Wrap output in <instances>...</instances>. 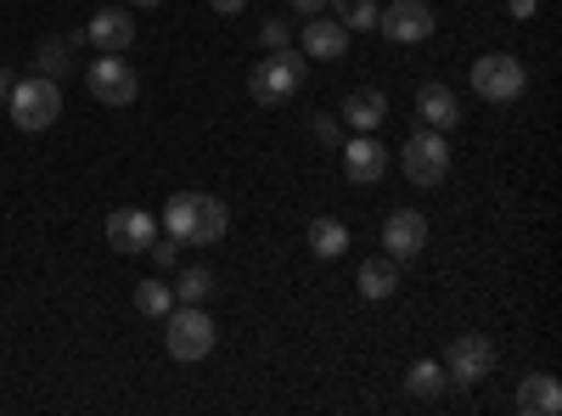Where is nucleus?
<instances>
[{"instance_id": "393cba45", "label": "nucleus", "mask_w": 562, "mask_h": 416, "mask_svg": "<svg viewBox=\"0 0 562 416\" xmlns=\"http://www.w3.org/2000/svg\"><path fill=\"white\" fill-rule=\"evenodd\" d=\"M259 40H265V52H281V45H293V23H281V18H270V23L259 29Z\"/></svg>"}, {"instance_id": "4468645a", "label": "nucleus", "mask_w": 562, "mask_h": 416, "mask_svg": "<svg viewBox=\"0 0 562 416\" xmlns=\"http://www.w3.org/2000/svg\"><path fill=\"white\" fill-rule=\"evenodd\" d=\"M85 40L97 45V52H130V40H135V18H124L119 7H102L97 18L85 23Z\"/></svg>"}, {"instance_id": "9d476101", "label": "nucleus", "mask_w": 562, "mask_h": 416, "mask_svg": "<svg viewBox=\"0 0 562 416\" xmlns=\"http://www.w3.org/2000/svg\"><path fill=\"white\" fill-rule=\"evenodd\" d=\"M338 153H344V175L355 180V187H378V180L389 175V147H383L371 130H366V135H349Z\"/></svg>"}, {"instance_id": "c756f323", "label": "nucleus", "mask_w": 562, "mask_h": 416, "mask_svg": "<svg viewBox=\"0 0 562 416\" xmlns=\"http://www.w3.org/2000/svg\"><path fill=\"white\" fill-rule=\"evenodd\" d=\"M293 12L299 18H315V12H326V0H293Z\"/></svg>"}, {"instance_id": "4be33fe9", "label": "nucleus", "mask_w": 562, "mask_h": 416, "mask_svg": "<svg viewBox=\"0 0 562 416\" xmlns=\"http://www.w3.org/2000/svg\"><path fill=\"white\" fill-rule=\"evenodd\" d=\"M405 389H411L416 400H434V394L445 389V366H439V360H416L411 372H405Z\"/></svg>"}, {"instance_id": "a878e982", "label": "nucleus", "mask_w": 562, "mask_h": 416, "mask_svg": "<svg viewBox=\"0 0 562 416\" xmlns=\"http://www.w3.org/2000/svg\"><path fill=\"white\" fill-rule=\"evenodd\" d=\"M147 254H153V259H158V265L169 270V265L180 259V243H175V237H153V248H147Z\"/></svg>"}, {"instance_id": "a211bd4d", "label": "nucleus", "mask_w": 562, "mask_h": 416, "mask_svg": "<svg viewBox=\"0 0 562 416\" xmlns=\"http://www.w3.org/2000/svg\"><path fill=\"white\" fill-rule=\"evenodd\" d=\"M355 288H360V299H371V304H378V299H394V288H400V259H366L360 265V276H355Z\"/></svg>"}, {"instance_id": "412c9836", "label": "nucleus", "mask_w": 562, "mask_h": 416, "mask_svg": "<svg viewBox=\"0 0 562 416\" xmlns=\"http://www.w3.org/2000/svg\"><path fill=\"white\" fill-rule=\"evenodd\" d=\"M175 299H180V304H209V299H214V270H203V265L180 270V282H175Z\"/></svg>"}, {"instance_id": "2f4dec72", "label": "nucleus", "mask_w": 562, "mask_h": 416, "mask_svg": "<svg viewBox=\"0 0 562 416\" xmlns=\"http://www.w3.org/2000/svg\"><path fill=\"white\" fill-rule=\"evenodd\" d=\"M130 7H140V12H147V7H158V0H130Z\"/></svg>"}, {"instance_id": "7c9ffc66", "label": "nucleus", "mask_w": 562, "mask_h": 416, "mask_svg": "<svg viewBox=\"0 0 562 416\" xmlns=\"http://www.w3.org/2000/svg\"><path fill=\"white\" fill-rule=\"evenodd\" d=\"M7 90H12V74H7V68H0V102H7Z\"/></svg>"}, {"instance_id": "f3484780", "label": "nucleus", "mask_w": 562, "mask_h": 416, "mask_svg": "<svg viewBox=\"0 0 562 416\" xmlns=\"http://www.w3.org/2000/svg\"><path fill=\"white\" fill-rule=\"evenodd\" d=\"M304 243H310L315 259H344V254H349V225L333 220V214H321V220H310Z\"/></svg>"}, {"instance_id": "c85d7f7f", "label": "nucleus", "mask_w": 562, "mask_h": 416, "mask_svg": "<svg viewBox=\"0 0 562 416\" xmlns=\"http://www.w3.org/2000/svg\"><path fill=\"white\" fill-rule=\"evenodd\" d=\"M209 7H214V12H220V18H237V12H243V7H248V0H209Z\"/></svg>"}, {"instance_id": "423d86ee", "label": "nucleus", "mask_w": 562, "mask_h": 416, "mask_svg": "<svg viewBox=\"0 0 562 416\" xmlns=\"http://www.w3.org/2000/svg\"><path fill=\"white\" fill-rule=\"evenodd\" d=\"M473 90H479L484 102L506 108V102H518L524 90H529V68L518 57H506V52H490V57L473 63Z\"/></svg>"}, {"instance_id": "f8f14e48", "label": "nucleus", "mask_w": 562, "mask_h": 416, "mask_svg": "<svg viewBox=\"0 0 562 416\" xmlns=\"http://www.w3.org/2000/svg\"><path fill=\"white\" fill-rule=\"evenodd\" d=\"M153 237H158V220H153L147 209H113V214H108V243H113L119 254H147Z\"/></svg>"}, {"instance_id": "bb28decb", "label": "nucleus", "mask_w": 562, "mask_h": 416, "mask_svg": "<svg viewBox=\"0 0 562 416\" xmlns=\"http://www.w3.org/2000/svg\"><path fill=\"white\" fill-rule=\"evenodd\" d=\"M315 142H326V147H344V130H338V119H315Z\"/></svg>"}, {"instance_id": "6ab92c4d", "label": "nucleus", "mask_w": 562, "mask_h": 416, "mask_svg": "<svg viewBox=\"0 0 562 416\" xmlns=\"http://www.w3.org/2000/svg\"><path fill=\"white\" fill-rule=\"evenodd\" d=\"M389 119V97H383V90H349V102H344V124L349 130H378Z\"/></svg>"}, {"instance_id": "20e7f679", "label": "nucleus", "mask_w": 562, "mask_h": 416, "mask_svg": "<svg viewBox=\"0 0 562 416\" xmlns=\"http://www.w3.org/2000/svg\"><path fill=\"white\" fill-rule=\"evenodd\" d=\"M169 327H164V344H169V360H186V366H198V360H209L214 355V315L203 310V304H180V310H169L164 315Z\"/></svg>"}, {"instance_id": "2eb2a0df", "label": "nucleus", "mask_w": 562, "mask_h": 416, "mask_svg": "<svg viewBox=\"0 0 562 416\" xmlns=\"http://www.w3.org/2000/svg\"><path fill=\"white\" fill-rule=\"evenodd\" d=\"M416 113H422L428 130H456L461 124V102H456L450 85H422L416 90Z\"/></svg>"}, {"instance_id": "5701e85b", "label": "nucleus", "mask_w": 562, "mask_h": 416, "mask_svg": "<svg viewBox=\"0 0 562 416\" xmlns=\"http://www.w3.org/2000/svg\"><path fill=\"white\" fill-rule=\"evenodd\" d=\"M135 310L140 315H169L175 310V288L169 282H140L135 288Z\"/></svg>"}, {"instance_id": "7ed1b4c3", "label": "nucleus", "mask_w": 562, "mask_h": 416, "mask_svg": "<svg viewBox=\"0 0 562 416\" xmlns=\"http://www.w3.org/2000/svg\"><path fill=\"white\" fill-rule=\"evenodd\" d=\"M304 68H310V57L293 52V45H281V52H270L265 63H254V74H248L254 102H259V108H281V102H288L293 90L304 85Z\"/></svg>"}, {"instance_id": "39448f33", "label": "nucleus", "mask_w": 562, "mask_h": 416, "mask_svg": "<svg viewBox=\"0 0 562 416\" xmlns=\"http://www.w3.org/2000/svg\"><path fill=\"white\" fill-rule=\"evenodd\" d=\"M400 169H405L411 187H445V175H450V142H445V130L422 124L411 142L400 147Z\"/></svg>"}, {"instance_id": "b1692460", "label": "nucleus", "mask_w": 562, "mask_h": 416, "mask_svg": "<svg viewBox=\"0 0 562 416\" xmlns=\"http://www.w3.org/2000/svg\"><path fill=\"white\" fill-rule=\"evenodd\" d=\"M68 68H74V63H68V45L52 40V45L40 52V74H45V79H57V74H68Z\"/></svg>"}, {"instance_id": "1a4fd4ad", "label": "nucleus", "mask_w": 562, "mask_h": 416, "mask_svg": "<svg viewBox=\"0 0 562 416\" xmlns=\"http://www.w3.org/2000/svg\"><path fill=\"white\" fill-rule=\"evenodd\" d=\"M378 29L394 45H422V40L439 29V18H434L428 0H394V7H378Z\"/></svg>"}, {"instance_id": "0eeeda50", "label": "nucleus", "mask_w": 562, "mask_h": 416, "mask_svg": "<svg viewBox=\"0 0 562 416\" xmlns=\"http://www.w3.org/2000/svg\"><path fill=\"white\" fill-rule=\"evenodd\" d=\"M85 85H90V97H97L102 108H130L140 97V79L124 63V52H102L97 63L85 68Z\"/></svg>"}, {"instance_id": "f257e3e1", "label": "nucleus", "mask_w": 562, "mask_h": 416, "mask_svg": "<svg viewBox=\"0 0 562 416\" xmlns=\"http://www.w3.org/2000/svg\"><path fill=\"white\" fill-rule=\"evenodd\" d=\"M225 225H231V209H225L220 198H209V192H180V198H169V209H164V237H175L180 248H186V243H192V248L220 243Z\"/></svg>"}, {"instance_id": "f03ea898", "label": "nucleus", "mask_w": 562, "mask_h": 416, "mask_svg": "<svg viewBox=\"0 0 562 416\" xmlns=\"http://www.w3.org/2000/svg\"><path fill=\"white\" fill-rule=\"evenodd\" d=\"M7 113L18 130H52L63 119V85L57 79H45V74H29V79H12L7 90Z\"/></svg>"}, {"instance_id": "aec40b11", "label": "nucleus", "mask_w": 562, "mask_h": 416, "mask_svg": "<svg viewBox=\"0 0 562 416\" xmlns=\"http://www.w3.org/2000/svg\"><path fill=\"white\" fill-rule=\"evenodd\" d=\"M326 7L338 12V23L349 34H366V29H378V0H326Z\"/></svg>"}, {"instance_id": "9b49d317", "label": "nucleus", "mask_w": 562, "mask_h": 416, "mask_svg": "<svg viewBox=\"0 0 562 416\" xmlns=\"http://www.w3.org/2000/svg\"><path fill=\"white\" fill-rule=\"evenodd\" d=\"M422 248H428V214H416V209H394L383 220V254L389 259H416Z\"/></svg>"}, {"instance_id": "dca6fc26", "label": "nucleus", "mask_w": 562, "mask_h": 416, "mask_svg": "<svg viewBox=\"0 0 562 416\" xmlns=\"http://www.w3.org/2000/svg\"><path fill=\"white\" fill-rule=\"evenodd\" d=\"M518 411H524V416H557V411H562V383H557L551 372L524 378V383H518Z\"/></svg>"}, {"instance_id": "cd10ccee", "label": "nucleus", "mask_w": 562, "mask_h": 416, "mask_svg": "<svg viewBox=\"0 0 562 416\" xmlns=\"http://www.w3.org/2000/svg\"><path fill=\"white\" fill-rule=\"evenodd\" d=\"M535 7H540V0H506V12H512V18H524V23L535 18Z\"/></svg>"}, {"instance_id": "6e6552de", "label": "nucleus", "mask_w": 562, "mask_h": 416, "mask_svg": "<svg viewBox=\"0 0 562 416\" xmlns=\"http://www.w3.org/2000/svg\"><path fill=\"white\" fill-rule=\"evenodd\" d=\"M495 372V344L484 333H461L445 349V378L450 383H484Z\"/></svg>"}, {"instance_id": "ddd939ff", "label": "nucleus", "mask_w": 562, "mask_h": 416, "mask_svg": "<svg viewBox=\"0 0 562 416\" xmlns=\"http://www.w3.org/2000/svg\"><path fill=\"white\" fill-rule=\"evenodd\" d=\"M344 52H349V29H344L338 18H321V12H315V18L304 23V57H310V63H338Z\"/></svg>"}]
</instances>
